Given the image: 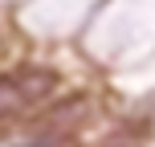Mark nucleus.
<instances>
[{
	"mask_svg": "<svg viewBox=\"0 0 155 147\" xmlns=\"http://www.w3.org/2000/svg\"><path fill=\"white\" fill-rule=\"evenodd\" d=\"M53 90H57V74L45 65H16V70L0 74V119L41 106Z\"/></svg>",
	"mask_w": 155,
	"mask_h": 147,
	"instance_id": "f257e3e1",
	"label": "nucleus"
},
{
	"mask_svg": "<svg viewBox=\"0 0 155 147\" xmlns=\"http://www.w3.org/2000/svg\"><path fill=\"white\" fill-rule=\"evenodd\" d=\"M12 147H70L65 139H57V135H33V139H21Z\"/></svg>",
	"mask_w": 155,
	"mask_h": 147,
	"instance_id": "f03ea898",
	"label": "nucleus"
}]
</instances>
